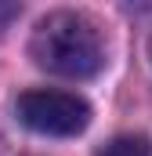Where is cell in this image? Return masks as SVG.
<instances>
[{
    "mask_svg": "<svg viewBox=\"0 0 152 156\" xmlns=\"http://www.w3.org/2000/svg\"><path fill=\"white\" fill-rule=\"evenodd\" d=\"M29 55L40 69L65 80H91L105 66V40L98 26L80 11L43 15L29 37Z\"/></svg>",
    "mask_w": 152,
    "mask_h": 156,
    "instance_id": "obj_1",
    "label": "cell"
},
{
    "mask_svg": "<svg viewBox=\"0 0 152 156\" xmlns=\"http://www.w3.org/2000/svg\"><path fill=\"white\" fill-rule=\"evenodd\" d=\"M18 120L47 138H76L91 123V105L69 91H26L15 102Z\"/></svg>",
    "mask_w": 152,
    "mask_h": 156,
    "instance_id": "obj_2",
    "label": "cell"
},
{
    "mask_svg": "<svg viewBox=\"0 0 152 156\" xmlns=\"http://www.w3.org/2000/svg\"><path fill=\"white\" fill-rule=\"evenodd\" d=\"M98 156H149V142L141 134H119L109 145H102Z\"/></svg>",
    "mask_w": 152,
    "mask_h": 156,
    "instance_id": "obj_3",
    "label": "cell"
},
{
    "mask_svg": "<svg viewBox=\"0 0 152 156\" xmlns=\"http://www.w3.org/2000/svg\"><path fill=\"white\" fill-rule=\"evenodd\" d=\"M15 15H18V7H15V4H0V26H4L7 18H15Z\"/></svg>",
    "mask_w": 152,
    "mask_h": 156,
    "instance_id": "obj_4",
    "label": "cell"
},
{
    "mask_svg": "<svg viewBox=\"0 0 152 156\" xmlns=\"http://www.w3.org/2000/svg\"><path fill=\"white\" fill-rule=\"evenodd\" d=\"M149 62H152V37H149Z\"/></svg>",
    "mask_w": 152,
    "mask_h": 156,
    "instance_id": "obj_5",
    "label": "cell"
}]
</instances>
